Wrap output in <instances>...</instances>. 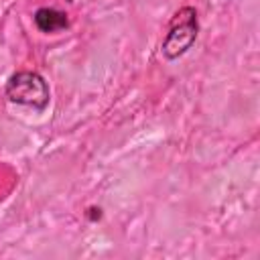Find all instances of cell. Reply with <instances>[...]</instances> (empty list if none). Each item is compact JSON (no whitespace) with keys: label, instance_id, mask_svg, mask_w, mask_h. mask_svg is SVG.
Masks as SVG:
<instances>
[{"label":"cell","instance_id":"1","mask_svg":"<svg viewBox=\"0 0 260 260\" xmlns=\"http://www.w3.org/2000/svg\"><path fill=\"white\" fill-rule=\"evenodd\" d=\"M6 98L12 104L30 106L35 110H45L49 104V85L39 73L20 71L8 79Z\"/></svg>","mask_w":260,"mask_h":260},{"label":"cell","instance_id":"2","mask_svg":"<svg viewBox=\"0 0 260 260\" xmlns=\"http://www.w3.org/2000/svg\"><path fill=\"white\" fill-rule=\"evenodd\" d=\"M197 28L199 26H197V12H195V8L185 6V8L177 10L173 20H171V24H169L167 39L162 43V55L167 59L181 57L195 43Z\"/></svg>","mask_w":260,"mask_h":260},{"label":"cell","instance_id":"3","mask_svg":"<svg viewBox=\"0 0 260 260\" xmlns=\"http://www.w3.org/2000/svg\"><path fill=\"white\" fill-rule=\"evenodd\" d=\"M35 24L43 32H55V30L67 28L69 20H67V14L61 12V10H55V8H39L35 12Z\"/></svg>","mask_w":260,"mask_h":260}]
</instances>
